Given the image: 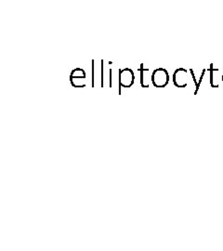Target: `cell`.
<instances>
[{"instance_id":"6da1fadb","label":"cell","mask_w":223,"mask_h":251,"mask_svg":"<svg viewBox=\"0 0 223 251\" xmlns=\"http://www.w3.org/2000/svg\"><path fill=\"white\" fill-rule=\"evenodd\" d=\"M169 81L170 75L166 69L158 68L152 72V84L154 87L164 88L168 85Z\"/></svg>"},{"instance_id":"7a4b0ae2","label":"cell","mask_w":223,"mask_h":251,"mask_svg":"<svg viewBox=\"0 0 223 251\" xmlns=\"http://www.w3.org/2000/svg\"><path fill=\"white\" fill-rule=\"evenodd\" d=\"M134 79L135 76L133 71L129 68L122 69L119 73V83L124 88L131 87L133 85Z\"/></svg>"},{"instance_id":"3957f363","label":"cell","mask_w":223,"mask_h":251,"mask_svg":"<svg viewBox=\"0 0 223 251\" xmlns=\"http://www.w3.org/2000/svg\"><path fill=\"white\" fill-rule=\"evenodd\" d=\"M174 84L178 88H183L187 85V71L185 69H178L174 73L173 76Z\"/></svg>"},{"instance_id":"277c9868","label":"cell","mask_w":223,"mask_h":251,"mask_svg":"<svg viewBox=\"0 0 223 251\" xmlns=\"http://www.w3.org/2000/svg\"><path fill=\"white\" fill-rule=\"evenodd\" d=\"M141 84L143 88H149L150 84L152 83V73L150 74L149 69H145L143 64H141Z\"/></svg>"},{"instance_id":"5b68a950","label":"cell","mask_w":223,"mask_h":251,"mask_svg":"<svg viewBox=\"0 0 223 251\" xmlns=\"http://www.w3.org/2000/svg\"><path fill=\"white\" fill-rule=\"evenodd\" d=\"M70 78H73V79H74V78L82 79L83 78V79H85L86 78V73L81 68H75L74 70L72 71Z\"/></svg>"},{"instance_id":"8992f818","label":"cell","mask_w":223,"mask_h":251,"mask_svg":"<svg viewBox=\"0 0 223 251\" xmlns=\"http://www.w3.org/2000/svg\"></svg>"}]
</instances>
